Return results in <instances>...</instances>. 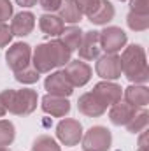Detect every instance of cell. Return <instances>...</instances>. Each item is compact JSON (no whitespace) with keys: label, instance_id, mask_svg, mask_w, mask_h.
Masks as SVG:
<instances>
[{"label":"cell","instance_id":"obj_3","mask_svg":"<svg viewBox=\"0 0 149 151\" xmlns=\"http://www.w3.org/2000/svg\"><path fill=\"white\" fill-rule=\"evenodd\" d=\"M0 102L5 107V111L16 114V116H27L37 109L39 95L35 90L23 88V90H4L0 93Z\"/></svg>","mask_w":149,"mask_h":151},{"label":"cell","instance_id":"obj_16","mask_svg":"<svg viewBox=\"0 0 149 151\" xmlns=\"http://www.w3.org/2000/svg\"><path fill=\"white\" fill-rule=\"evenodd\" d=\"M125 102L133 107H146L149 104V88L146 84H132L123 90Z\"/></svg>","mask_w":149,"mask_h":151},{"label":"cell","instance_id":"obj_20","mask_svg":"<svg viewBox=\"0 0 149 151\" xmlns=\"http://www.w3.org/2000/svg\"><path fill=\"white\" fill-rule=\"evenodd\" d=\"M58 12H60V18H62L63 23L75 25V23H79L82 19V12L79 11L75 0H63L60 9H58Z\"/></svg>","mask_w":149,"mask_h":151},{"label":"cell","instance_id":"obj_36","mask_svg":"<svg viewBox=\"0 0 149 151\" xmlns=\"http://www.w3.org/2000/svg\"><path fill=\"white\" fill-rule=\"evenodd\" d=\"M137 151H148V150H137Z\"/></svg>","mask_w":149,"mask_h":151},{"label":"cell","instance_id":"obj_14","mask_svg":"<svg viewBox=\"0 0 149 151\" xmlns=\"http://www.w3.org/2000/svg\"><path fill=\"white\" fill-rule=\"evenodd\" d=\"M34 28H35V16H34V12L21 11L16 16H12V21H11V32H12V35L27 37V35H30L34 32Z\"/></svg>","mask_w":149,"mask_h":151},{"label":"cell","instance_id":"obj_17","mask_svg":"<svg viewBox=\"0 0 149 151\" xmlns=\"http://www.w3.org/2000/svg\"><path fill=\"white\" fill-rule=\"evenodd\" d=\"M137 111H139V107H133L126 102H117V104L111 106V109H109V119L117 127H121V125L126 127V123L135 116Z\"/></svg>","mask_w":149,"mask_h":151},{"label":"cell","instance_id":"obj_13","mask_svg":"<svg viewBox=\"0 0 149 151\" xmlns=\"http://www.w3.org/2000/svg\"><path fill=\"white\" fill-rule=\"evenodd\" d=\"M40 107L46 114H51L54 118H65L70 113V102L65 97H56V95H44L40 100Z\"/></svg>","mask_w":149,"mask_h":151},{"label":"cell","instance_id":"obj_8","mask_svg":"<svg viewBox=\"0 0 149 151\" xmlns=\"http://www.w3.org/2000/svg\"><path fill=\"white\" fill-rule=\"evenodd\" d=\"M91 93L105 107H111L114 104L121 102V99H123V88L117 83H114V81H100V83H97L93 86Z\"/></svg>","mask_w":149,"mask_h":151},{"label":"cell","instance_id":"obj_1","mask_svg":"<svg viewBox=\"0 0 149 151\" xmlns=\"http://www.w3.org/2000/svg\"><path fill=\"white\" fill-rule=\"evenodd\" d=\"M72 60V51L60 40L42 42L32 51V65L39 74H49L53 69L65 67Z\"/></svg>","mask_w":149,"mask_h":151},{"label":"cell","instance_id":"obj_35","mask_svg":"<svg viewBox=\"0 0 149 151\" xmlns=\"http://www.w3.org/2000/svg\"><path fill=\"white\" fill-rule=\"evenodd\" d=\"M0 151H11L7 146H0Z\"/></svg>","mask_w":149,"mask_h":151},{"label":"cell","instance_id":"obj_37","mask_svg":"<svg viewBox=\"0 0 149 151\" xmlns=\"http://www.w3.org/2000/svg\"><path fill=\"white\" fill-rule=\"evenodd\" d=\"M119 2H126V0H119Z\"/></svg>","mask_w":149,"mask_h":151},{"label":"cell","instance_id":"obj_24","mask_svg":"<svg viewBox=\"0 0 149 151\" xmlns=\"http://www.w3.org/2000/svg\"><path fill=\"white\" fill-rule=\"evenodd\" d=\"M16 139V128L12 121L0 119V146H11Z\"/></svg>","mask_w":149,"mask_h":151},{"label":"cell","instance_id":"obj_26","mask_svg":"<svg viewBox=\"0 0 149 151\" xmlns=\"http://www.w3.org/2000/svg\"><path fill=\"white\" fill-rule=\"evenodd\" d=\"M39 77H40V74H39L34 67H27L23 70L14 72V79L18 83H21V84H34V83L39 81Z\"/></svg>","mask_w":149,"mask_h":151},{"label":"cell","instance_id":"obj_19","mask_svg":"<svg viewBox=\"0 0 149 151\" xmlns=\"http://www.w3.org/2000/svg\"><path fill=\"white\" fill-rule=\"evenodd\" d=\"M114 14H116V11H114V5H112L109 0H100V4H98V7L90 14V16H86L93 25H107L109 21L114 19Z\"/></svg>","mask_w":149,"mask_h":151},{"label":"cell","instance_id":"obj_2","mask_svg":"<svg viewBox=\"0 0 149 151\" xmlns=\"http://www.w3.org/2000/svg\"><path fill=\"white\" fill-rule=\"evenodd\" d=\"M121 62V72L126 76L130 83L135 84H146L149 81V69L146 49L140 44H130L123 47V53L119 56Z\"/></svg>","mask_w":149,"mask_h":151},{"label":"cell","instance_id":"obj_12","mask_svg":"<svg viewBox=\"0 0 149 151\" xmlns=\"http://www.w3.org/2000/svg\"><path fill=\"white\" fill-rule=\"evenodd\" d=\"M44 88L47 90L49 95H56V97H65L69 99L74 93V86L69 83L67 76L63 74V70H56L46 77L44 81Z\"/></svg>","mask_w":149,"mask_h":151},{"label":"cell","instance_id":"obj_25","mask_svg":"<svg viewBox=\"0 0 149 151\" xmlns=\"http://www.w3.org/2000/svg\"><path fill=\"white\" fill-rule=\"evenodd\" d=\"M32 151H62L58 142L49 135H39L32 144Z\"/></svg>","mask_w":149,"mask_h":151},{"label":"cell","instance_id":"obj_32","mask_svg":"<svg viewBox=\"0 0 149 151\" xmlns=\"http://www.w3.org/2000/svg\"><path fill=\"white\" fill-rule=\"evenodd\" d=\"M149 144H148V130H142L140 132V137H139V150H148Z\"/></svg>","mask_w":149,"mask_h":151},{"label":"cell","instance_id":"obj_7","mask_svg":"<svg viewBox=\"0 0 149 151\" xmlns=\"http://www.w3.org/2000/svg\"><path fill=\"white\" fill-rule=\"evenodd\" d=\"M128 42V35L119 27H107L100 32V46L107 55L119 53Z\"/></svg>","mask_w":149,"mask_h":151},{"label":"cell","instance_id":"obj_9","mask_svg":"<svg viewBox=\"0 0 149 151\" xmlns=\"http://www.w3.org/2000/svg\"><path fill=\"white\" fill-rule=\"evenodd\" d=\"M63 74L67 76L69 83H70L74 88H81V86H84V84L90 83L93 70H91V67H90L86 62H82V60H70V62L65 65Z\"/></svg>","mask_w":149,"mask_h":151},{"label":"cell","instance_id":"obj_34","mask_svg":"<svg viewBox=\"0 0 149 151\" xmlns=\"http://www.w3.org/2000/svg\"><path fill=\"white\" fill-rule=\"evenodd\" d=\"M5 113H7V111H5V107L2 106V102H0V118H4V116H5Z\"/></svg>","mask_w":149,"mask_h":151},{"label":"cell","instance_id":"obj_27","mask_svg":"<svg viewBox=\"0 0 149 151\" xmlns=\"http://www.w3.org/2000/svg\"><path fill=\"white\" fill-rule=\"evenodd\" d=\"M14 14V5L11 0H0V23H5L12 18Z\"/></svg>","mask_w":149,"mask_h":151},{"label":"cell","instance_id":"obj_18","mask_svg":"<svg viewBox=\"0 0 149 151\" xmlns=\"http://www.w3.org/2000/svg\"><path fill=\"white\" fill-rule=\"evenodd\" d=\"M39 28H40L42 34H46L49 37H58L63 32L65 23L62 21L60 16H54V14L47 12V14H42L39 18Z\"/></svg>","mask_w":149,"mask_h":151},{"label":"cell","instance_id":"obj_31","mask_svg":"<svg viewBox=\"0 0 149 151\" xmlns=\"http://www.w3.org/2000/svg\"><path fill=\"white\" fill-rule=\"evenodd\" d=\"M62 2H63V0H39L40 7H42L46 12H51V14H53L54 11H58V9H60Z\"/></svg>","mask_w":149,"mask_h":151},{"label":"cell","instance_id":"obj_30","mask_svg":"<svg viewBox=\"0 0 149 151\" xmlns=\"http://www.w3.org/2000/svg\"><path fill=\"white\" fill-rule=\"evenodd\" d=\"M12 40V32H11V27L5 25V23H0V47H5L9 46Z\"/></svg>","mask_w":149,"mask_h":151},{"label":"cell","instance_id":"obj_15","mask_svg":"<svg viewBox=\"0 0 149 151\" xmlns=\"http://www.w3.org/2000/svg\"><path fill=\"white\" fill-rule=\"evenodd\" d=\"M77 109H79L81 114H84V116H88V118H98V116H102V114L107 111V107L102 106L100 100H98L91 91L82 93V95L79 97V100H77Z\"/></svg>","mask_w":149,"mask_h":151},{"label":"cell","instance_id":"obj_21","mask_svg":"<svg viewBox=\"0 0 149 151\" xmlns=\"http://www.w3.org/2000/svg\"><path fill=\"white\" fill-rule=\"evenodd\" d=\"M82 30L79 28V27H75V25H70V27H67V28H63V32L60 34L62 35V42L70 49V51H75L77 47H79V44H81V40H82Z\"/></svg>","mask_w":149,"mask_h":151},{"label":"cell","instance_id":"obj_5","mask_svg":"<svg viewBox=\"0 0 149 151\" xmlns=\"http://www.w3.org/2000/svg\"><path fill=\"white\" fill-rule=\"evenodd\" d=\"M5 63L12 72L23 70L32 63V46L27 42H14L5 53Z\"/></svg>","mask_w":149,"mask_h":151},{"label":"cell","instance_id":"obj_22","mask_svg":"<svg viewBox=\"0 0 149 151\" xmlns=\"http://www.w3.org/2000/svg\"><path fill=\"white\" fill-rule=\"evenodd\" d=\"M148 125H149V113L146 109H140V111H137L135 116L126 123V128L132 134H140L142 130L148 128Z\"/></svg>","mask_w":149,"mask_h":151},{"label":"cell","instance_id":"obj_33","mask_svg":"<svg viewBox=\"0 0 149 151\" xmlns=\"http://www.w3.org/2000/svg\"><path fill=\"white\" fill-rule=\"evenodd\" d=\"M37 2L39 0H16V4L21 7H34V5H37Z\"/></svg>","mask_w":149,"mask_h":151},{"label":"cell","instance_id":"obj_6","mask_svg":"<svg viewBox=\"0 0 149 151\" xmlns=\"http://www.w3.org/2000/svg\"><path fill=\"white\" fill-rule=\"evenodd\" d=\"M56 137L65 146H77L82 139V125L79 119L65 118L56 125Z\"/></svg>","mask_w":149,"mask_h":151},{"label":"cell","instance_id":"obj_4","mask_svg":"<svg viewBox=\"0 0 149 151\" xmlns=\"http://www.w3.org/2000/svg\"><path fill=\"white\" fill-rule=\"evenodd\" d=\"M81 142L84 151H109L112 144V134L107 127L95 125L86 134H82Z\"/></svg>","mask_w":149,"mask_h":151},{"label":"cell","instance_id":"obj_10","mask_svg":"<svg viewBox=\"0 0 149 151\" xmlns=\"http://www.w3.org/2000/svg\"><path fill=\"white\" fill-rule=\"evenodd\" d=\"M95 72L100 76L104 81H116L121 77V62H119V55H104L97 58V65H95Z\"/></svg>","mask_w":149,"mask_h":151},{"label":"cell","instance_id":"obj_11","mask_svg":"<svg viewBox=\"0 0 149 151\" xmlns=\"http://www.w3.org/2000/svg\"><path fill=\"white\" fill-rule=\"evenodd\" d=\"M77 51H79V58L82 62L97 60L100 56V51H102V46H100V32H97V30L84 32L82 34V40H81Z\"/></svg>","mask_w":149,"mask_h":151},{"label":"cell","instance_id":"obj_29","mask_svg":"<svg viewBox=\"0 0 149 151\" xmlns=\"http://www.w3.org/2000/svg\"><path fill=\"white\" fill-rule=\"evenodd\" d=\"M130 11L137 14H149V0H130Z\"/></svg>","mask_w":149,"mask_h":151},{"label":"cell","instance_id":"obj_23","mask_svg":"<svg viewBox=\"0 0 149 151\" xmlns=\"http://www.w3.org/2000/svg\"><path fill=\"white\" fill-rule=\"evenodd\" d=\"M126 25L133 32H144L149 28V14H137L130 11L126 16Z\"/></svg>","mask_w":149,"mask_h":151},{"label":"cell","instance_id":"obj_28","mask_svg":"<svg viewBox=\"0 0 149 151\" xmlns=\"http://www.w3.org/2000/svg\"><path fill=\"white\" fill-rule=\"evenodd\" d=\"M79 11L82 12V16H90L100 4V0H75Z\"/></svg>","mask_w":149,"mask_h":151}]
</instances>
